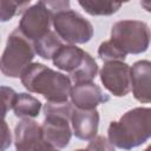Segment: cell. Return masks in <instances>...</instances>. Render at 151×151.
Returning a JSON list of instances; mask_svg holds the SVG:
<instances>
[{
    "label": "cell",
    "instance_id": "8",
    "mask_svg": "<svg viewBox=\"0 0 151 151\" xmlns=\"http://www.w3.org/2000/svg\"><path fill=\"white\" fill-rule=\"evenodd\" d=\"M104 87L116 97H124L131 91V68L123 61L105 63L100 71Z\"/></svg>",
    "mask_w": 151,
    "mask_h": 151
},
{
    "label": "cell",
    "instance_id": "2",
    "mask_svg": "<svg viewBox=\"0 0 151 151\" xmlns=\"http://www.w3.org/2000/svg\"><path fill=\"white\" fill-rule=\"evenodd\" d=\"M20 78L25 88L44 96L50 103L67 101L70 97L71 79L42 64H29Z\"/></svg>",
    "mask_w": 151,
    "mask_h": 151
},
{
    "label": "cell",
    "instance_id": "12",
    "mask_svg": "<svg viewBox=\"0 0 151 151\" xmlns=\"http://www.w3.org/2000/svg\"><path fill=\"white\" fill-rule=\"evenodd\" d=\"M71 122L76 137L83 140H88L96 137L97 134L99 113L96 109L93 110L76 109L72 112Z\"/></svg>",
    "mask_w": 151,
    "mask_h": 151
},
{
    "label": "cell",
    "instance_id": "21",
    "mask_svg": "<svg viewBox=\"0 0 151 151\" xmlns=\"http://www.w3.org/2000/svg\"><path fill=\"white\" fill-rule=\"evenodd\" d=\"M86 151H114V147L107 138L103 136H97L91 139Z\"/></svg>",
    "mask_w": 151,
    "mask_h": 151
},
{
    "label": "cell",
    "instance_id": "4",
    "mask_svg": "<svg viewBox=\"0 0 151 151\" xmlns=\"http://www.w3.org/2000/svg\"><path fill=\"white\" fill-rule=\"evenodd\" d=\"M34 48L19 29H14L6 42L5 51L0 58V71L11 78L21 77L22 72L34 58Z\"/></svg>",
    "mask_w": 151,
    "mask_h": 151
},
{
    "label": "cell",
    "instance_id": "18",
    "mask_svg": "<svg viewBox=\"0 0 151 151\" xmlns=\"http://www.w3.org/2000/svg\"><path fill=\"white\" fill-rule=\"evenodd\" d=\"M29 7V1L0 0V22L11 20L14 15L25 12Z\"/></svg>",
    "mask_w": 151,
    "mask_h": 151
},
{
    "label": "cell",
    "instance_id": "22",
    "mask_svg": "<svg viewBox=\"0 0 151 151\" xmlns=\"http://www.w3.org/2000/svg\"><path fill=\"white\" fill-rule=\"evenodd\" d=\"M12 143L11 131L7 123L4 119H0V151H5L9 147Z\"/></svg>",
    "mask_w": 151,
    "mask_h": 151
},
{
    "label": "cell",
    "instance_id": "16",
    "mask_svg": "<svg viewBox=\"0 0 151 151\" xmlns=\"http://www.w3.org/2000/svg\"><path fill=\"white\" fill-rule=\"evenodd\" d=\"M97 73H98V65L96 60L87 53L81 66L70 76H71V80L74 81V84L77 85L83 83H92Z\"/></svg>",
    "mask_w": 151,
    "mask_h": 151
},
{
    "label": "cell",
    "instance_id": "17",
    "mask_svg": "<svg viewBox=\"0 0 151 151\" xmlns=\"http://www.w3.org/2000/svg\"><path fill=\"white\" fill-rule=\"evenodd\" d=\"M85 12L91 15H111L116 13L120 7L122 2L113 1H78Z\"/></svg>",
    "mask_w": 151,
    "mask_h": 151
},
{
    "label": "cell",
    "instance_id": "13",
    "mask_svg": "<svg viewBox=\"0 0 151 151\" xmlns=\"http://www.w3.org/2000/svg\"><path fill=\"white\" fill-rule=\"evenodd\" d=\"M87 52L83 51L81 48L73 46V45H63L53 55V64L63 70L72 74L77 71L81 64L84 63Z\"/></svg>",
    "mask_w": 151,
    "mask_h": 151
},
{
    "label": "cell",
    "instance_id": "14",
    "mask_svg": "<svg viewBox=\"0 0 151 151\" xmlns=\"http://www.w3.org/2000/svg\"><path fill=\"white\" fill-rule=\"evenodd\" d=\"M41 109V103L34 98L33 96L28 93H17L14 104H13V111L14 114L19 118H34L39 114Z\"/></svg>",
    "mask_w": 151,
    "mask_h": 151
},
{
    "label": "cell",
    "instance_id": "10",
    "mask_svg": "<svg viewBox=\"0 0 151 151\" xmlns=\"http://www.w3.org/2000/svg\"><path fill=\"white\" fill-rule=\"evenodd\" d=\"M41 126L31 119H24L17 124L14 130V142L17 151H34L42 142Z\"/></svg>",
    "mask_w": 151,
    "mask_h": 151
},
{
    "label": "cell",
    "instance_id": "1",
    "mask_svg": "<svg viewBox=\"0 0 151 151\" xmlns=\"http://www.w3.org/2000/svg\"><path fill=\"white\" fill-rule=\"evenodd\" d=\"M151 134V110L136 107L124 113L118 122H111L107 136L112 145L130 150L144 144Z\"/></svg>",
    "mask_w": 151,
    "mask_h": 151
},
{
    "label": "cell",
    "instance_id": "9",
    "mask_svg": "<svg viewBox=\"0 0 151 151\" xmlns=\"http://www.w3.org/2000/svg\"><path fill=\"white\" fill-rule=\"evenodd\" d=\"M70 97L72 104L80 110H93L99 104L109 101V96L93 83L77 84L71 88Z\"/></svg>",
    "mask_w": 151,
    "mask_h": 151
},
{
    "label": "cell",
    "instance_id": "20",
    "mask_svg": "<svg viewBox=\"0 0 151 151\" xmlns=\"http://www.w3.org/2000/svg\"><path fill=\"white\" fill-rule=\"evenodd\" d=\"M17 93L13 88L7 86H0V119H4L6 113L13 109Z\"/></svg>",
    "mask_w": 151,
    "mask_h": 151
},
{
    "label": "cell",
    "instance_id": "6",
    "mask_svg": "<svg viewBox=\"0 0 151 151\" xmlns=\"http://www.w3.org/2000/svg\"><path fill=\"white\" fill-rule=\"evenodd\" d=\"M55 33L70 44H85L93 35V27L79 13L66 9L52 15Z\"/></svg>",
    "mask_w": 151,
    "mask_h": 151
},
{
    "label": "cell",
    "instance_id": "5",
    "mask_svg": "<svg viewBox=\"0 0 151 151\" xmlns=\"http://www.w3.org/2000/svg\"><path fill=\"white\" fill-rule=\"evenodd\" d=\"M111 40L125 54H138L149 47L150 29L145 22L139 20H120L112 26Z\"/></svg>",
    "mask_w": 151,
    "mask_h": 151
},
{
    "label": "cell",
    "instance_id": "7",
    "mask_svg": "<svg viewBox=\"0 0 151 151\" xmlns=\"http://www.w3.org/2000/svg\"><path fill=\"white\" fill-rule=\"evenodd\" d=\"M51 20V12L42 1H39L24 12L18 29L27 40L34 42L50 32Z\"/></svg>",
    "mask_w": 151,
    "mask_h": 151
},
{
    "label": "cell",
    "instance_id": "19",
    "mask_svg": "<svg viewBox=\"0 0 151 151\" xmlns=\"http://www.w3.org/2000/svg\"><path fill=\"white\" fill-rule=\"evenodd\" d=\"M98 55L105 63L122 61L126 58V54L122 51V48H119L111 39L100 44V46L98 48Z\"/></svg>",
    "mask_w": 151,
    "mask_h": 151
},
{
    "label": "cell",
    "instance_id": "26",
    "mask_svg": "<svg viewBox=\"0 0 151 151\" xmlns=\"http://www.w3.org/2000/svg\"><path fill=\"white\" fill-rule=\"evenodd\" d=\"M145 151H150V147H147V149H146V150H145Z\"/></svg>",
    "mask_w": 151,
    "mask_h": 151
},
{
    "label": "cell",
    "instance_id": "3",
    "mask_svg": "<svg viewBox=\"0 0 151 151\" xmlns=\"http://www.w3.org/2000/svg\"><path fill=\"white\" fill-rule=\"evenodd\" d=\"M73 109L67 101L47 103L44 106L45 120L41 125L42 138L46 143L55 149L67 146L71 139V129L68 119H71Z\"/></svg>",
    "mask_w": 151,
    "mask_h": 151
},
{
    "label": "cell",
    "instance_id": "24",
    "mask_svg": "<svg viewBox=\"0 0 151 151\" xmlns=\"http://www.w3.org/2000/svg\"><path fill=\"white\" fill-rule=\"evenodd\" d=\"M34 151H58L55 147H53L52 145H50L48 143H46L44 139H42V142L38 145V147L34 150Z\"/></svg>",
    "mask_w": 151,
    "mask_h": 151
},
{
    "label": "cell",
    "instance_id": "11",
    "mask_svg": "<svg viewBox=\"0 0 151 151\" xmlns=\"http://www.w3.org/2000/svg\"><path fill=\"white\" fill-rule=\"evenodd\" d=\"M131 68V90L134 98L140 103H150V76L151 64L149 60H140L132 65Z\"/></svg>",
    "mask_w": 151,
    "mask_h": 151
},
{
    "label": "cell",
    "instance_id": "25",
    "mask_svg": "<svg viewBox=\"0 0 151 151\" xmlns=\"http://www.w3.org/2000/svg\"><path fill=\"white\" fill-rule=\"evenodd\" d=\"M76 151H86V150H83V149H79V150H76Z\"/></svg>",
    "mask_w": 151,
    "mask_h": 151
},
{
    "label": "cell",
    "instance_id": "15",
    "mask_svg": "<svg viewBox=\"0 0 151 151\" xmlns=\"http://www.w3.org/2000/svg\"><path fill=\"white\" fill-rule=\"evenodd\" d=\"M63 46L60 38L55 32L50 31L44 37L33 42L34 52L42 59H52L55 52Z\"/></svg>",
    "mask_w": 151,
    "mask_h": 151
},
{
    "label": "cell",
    "instance_id": "23",
    "mask_svg": "<svg viewBox=\"0 0 151 151\" xmlns=\"http://www.w3.org/2000/svg\"><path fill=\"white\" fill-rule=\"evenodd\" d=\"M42 2L52 15L58 12L70 9V1H42Z\"/></svg>",
    "mask_w": 151,
    "mask_h": 151
}]
</instances>
